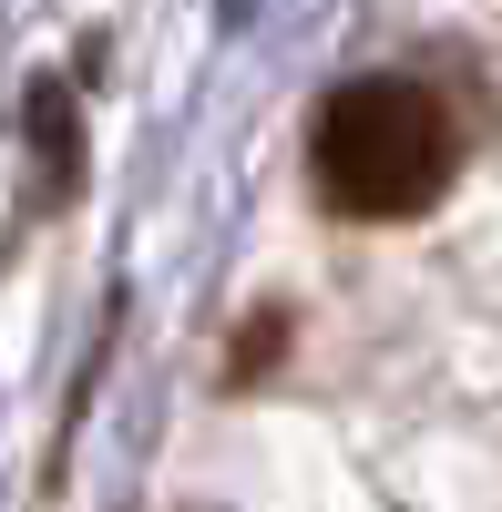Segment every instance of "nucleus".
<instances>
[{
	"instance_id": "1",
	"label": "nucleus",
	"mask_w": 502,
	"mask_h": 512,
	"mask_svg": "<svg viewBox=\"0 0 502 512\" xmlns=\"http://www.w3.org/2000/svg\"><path fill=\"white\" fill-rule=\"evenodd\" d=\"M308 175L318 205L349 226H400V216H431L441 185L462 175V123L431 82L410 72H359L318 103L308 123Z\"/></svg>"
}]
</instances>
